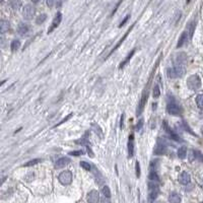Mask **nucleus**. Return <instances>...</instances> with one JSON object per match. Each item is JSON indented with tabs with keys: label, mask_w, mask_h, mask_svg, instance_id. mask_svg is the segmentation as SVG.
<instances>
[{
	"label": "nucleus",
	"mask_w": 203,
	"mask_h": 203,
	"mask_svg": "<svg viewBox=\"0 0 203 203\" xmlns=\"http://www.w3.org/2000/svg\"><path fill=\"white\" fill-rule=\"evenodd\" d=\"M6 47V39L2 36H0V48Z\"/></svg>",
	"instance_id": "32"
},
{
	"label": "nucleus",
	"mask_w": 203,
	"mask_h": 203,
	"mask_svg": "<svg viewBox=\"0 0 203 203\" xmlns=\"http://www.w3.org/2000/svg\"><path fill=\"white\" fill-rule=\"evenodd\" d=\"M19 47H20V42H19V40H14V41H12V43H11V45H10V49H11V51H12V52L17 51V50L19 49Z\"/></svg>",
	"instance_id": "24"
},
{
	"label": "nucleus",
	"mask_w": 203,
	"mask_h": 203,
	"mask_svg": "<svg viewBox=\"0 0 203 203\" xmlns=\"http://www.w3.org/2000/svg\"><path fill=\"white\" fill-rule=\"evenodd\" d=\"M187 57L184 53H179L175 58V65H185Z\"/></svg>",
	"instance_id": "14"
},
{
	"label": "nucleus",
	"mask_w": 203,
	"mask_h": 203,
	"mask_svg": "<svg viewBox=\"0 0 203 203\" xmlns=\"http://www.w3.org/2000/svg\"><path fill=\"white\" fill-rule=\"evenodd\" d=\"M159 59H161V58H159ZM159 59L157 60V62H156V66H154V70H152L151 73H150L149 79H148V81L146 82V85H145V88H143L142 95H141V98H140V103H139L137 112H136V114H137L138 116L140 115L141 113H142L143 109H144L145 105H146V102H147V100H148V95H149V88H150V85H151V81H152V78H154V73H156V69L157 66H159V61H161Z\"/></svg>",
	"instance_id": "1"
},
{
	"label": "nucleus",
	"mask_w": 203,
	"mask_h": 203,
	"mask_svg": "<svg viewBox=\"0 0 203 203\" xmlns=\"http://www.w3.org/2000/svg\"><path fill=\"white\" fill-rule=\"evenodd\" d=\"M32 1H33V2H39L40 0H32Z\"/></svg>",
	"instance_id": "42"
},
{
	"label": "nucleus",
	"mask_w": 203,
	"mask_h": 203,
	"mask_svg": "<svg viewBox=\"0 0 203 203\" xmlns=\"http://www.w3.org/2000/svg\"><path fill=\"white\" fill-rule=\"evenodd\" d=\"M10 29V24L7 20H0V33L4 34L8 32Z\"/></svg>",
	"instance_id": "16"
},
{
	"label": "nucleus",
	"mask_w": 203,
	"mask_h": 203,
	"mask_svg": "<svg viewBox=\"0 0 203 203\" xmlns=\"http://www.w3.org/2000/svg\"><path fill=\"white\" fill-rule=\"evenodd\" d=\"M201 134H202V136H203V125H202V127H201Z\"/></svg>",
	"instance_id": "41"
},
{
	"label": "nucleus",
	"mask_w": 203,
	"mask_h": 203,
	"mask_svg": "<svg viewBox=\"0 0 203 203\" xmlns=\"http://www.w3.org/2000/svg\"><path fill=\"white\" fill-rule=\"evenodd\" d=\"M71 116H72V114H69V115H68L67 117H65L64 119H63L62 121H61V122H59L58 124H57V125H55V126H54V127H57V126H60V125H62V124H63V123H64V122H66V121H67V120H69L70 118H71Z\"/></svg>",
	"instance_id": "33"
},
{
	"label": "nucleus",
	"mask_w": 203,
	"mask_h": 203,
	"mask_svg": "<svg viewBox=\"0 0 203 203\" xmlns=\"http://www.w3.org/2000/svg\"><path fill=\"white\" fill-rule=\"evenodd\" d=\"M166 111H168V113L170 115H173V116H179L182 114V108L174 99H171L168 101Z\"/></svg>",
	"instance_id": "2"
},
{
	"label": "nucleus",
	"mask_w": 203,
	"mask_h": 203,
	"mask_svg": "<svg viewBox=\"0 0 203 203\" xmlns=\"http://www.w3.org/2000/svg\"><path fill=\"white\" fill-rule=\"evenodd\" d=\"M102 193H103V195H104L105 197L108 198V199H110V197H111V190H110V188H109L108 186H104V187H103Z\"/></svg>",
	"instance_id": "25"
},
{
	"label": "nucleus",
	"mask_w": 203,
	"mask_h": 203,
	"mask_svg": "<svg viewBox=\"0 0 203 203\" xmlns=\"http://www.w3.org/2000/svg\"><path fill=\"white\" fill-rule=\"evenodd\" d=\"M129 17H130V15H127V16L125 17V19H124V20H122V22H121V24H120L119 28H122V27H123V24H126V22H127V20L129 19Z\"/></svg>",
	"instance_id": "37"
},
{
	"label": "nucleus",
	"mask_w": 203,
	"mask_h": 203,
	"mask_svg": "<svg viewBox=\"0 0 203 203\" xmlns=\"http://www.w3.org/2000/svg\"><path fill=\"white\" fill-rule=\"evenodd\" d=\"M40 161H42V159H32V161H28V163H26L24 165V166H35V165H38Z\"/></svg>",
	"instance_id": "27"
},
{
	"label": "nucleus",
	"mask_w": 203,
	"mask_h": 203,
	"mask_svg": "<svg viewBox=\"0 0 203 203\" xmlns=\"http://www.w3.org/2000/svg\"><path fill=\"white\" fill-rule=\"evenodd\" d=\"M133 29V26H132V27H131V28H130V29H128V31H127V33H126V34H125V35H124V37H122V38H121V40L119 41V42H118V45H117V46H116L115 48H114V49H113V50H112V51H111V53H110V54H109V56H110V55H112V54H113V53H114V52H115V51H116V50H117V49H118V48H119V47L121 46V45H122V43H123V42H124V41H125V39H126L127 37H128V35H129L130 31H131V29Z\"/></svg>",
	"instance_id": "18"
},
{
	"label": "nucleus",
	"mask_w": 203,
	"mask_h": 203,
	"mask_svg": "<svg viewBox=\"0 0 203 203\" xmlns=\"http://www.w3.org/2000/svg\"><path fill=\"white\" fill-rule=\"evenodd\" d=\"M196 104H197L198 108L203 109V95H198L196 97Z\"/></svg>",
	"instance_id": "26"
},
{
	"label": "nucleus",
	"mask_w": 203,
	"mask_h": 203,
	"mask_svg": "<svg viewBox=\"0 0 203 203\" xmlns=\"http://www.w3.org/2000/svg\"><path fill=\"white\" fill-rule=\"evenodd\" d=\"M135 170H136V176L139 178L140 177V165H139L138 161L135 163Z\"/></svg>",
	"instance_id": "34"
},
{
	"label": "nucleus",
	"mask_w": 203,
	"mask_h": 203,
	"mask_svg": "<svg viewBox=\"0 0 203 203\" xmlns=\"http://www.w3.org/2000/svg\"><path fill=\"white\" fill-rule=\"evenodd\" d=\"M142 124H143V120H140L138 123V126H137V129H139L140 127H142Z\"/></svg>",
	"instance_id": "40"
},
{
	"label": "nucleus",
	"mask_w": 203,
	"mask_h": 203,
	"mask_svg": "<svg viewBox=\"0 0 203 203\" xmlns=\"http://www.w3.org/2000/svg\"><path fill=\"white\" fill-rule=\"evenodd\" d=\"M22 4V0H10V5L13 9H19Z\"/></svg>",
	"instance_id": "22"
},
{
	"label": "nucleus",
	"mask_w": 203,
	"mask_h": 203,
	"mask_svg": "<svg viewBox=\"0 0 203 203\" xmlns=\"http://www.w3.org/2000/svg\"><path fill=\"white\" fill-rule=\"evenodd\" d=\"M29 28L28 24H22H22H19V28H17V32H19V35H22V36L26 35V34L29 33Z\"/></svg>",
	"instance_id": "17"
},
{
	"label": "nucleus",
	"mask_w": 203,
	"mask_h": 203,
	"mask_svg": "<svg viewBox=\"0 0 203 203\" xmlns=\"http://www.w3.org/2000/svg\"><path fill=\"white\" fill-rule=\"evenodd\" d=\"M124 118H125V115L123 114L122 116H121V121H120V128L123 129V127H124Z\"/></svg>",
	"instance_id": "36"
},
{
	"label": "nucleus",
	"mask_w": 203,
	"mask_h": 203,
	"mask_svg": "<svg viewBox=\"0 0 203 203\" xmlns=\"http://www.w3.org/2000/svg\"><path fill=\"white\" fill-rule=\"evenodd\" d=\"M86 200L88 203H99L100 201V194L98 191L92 190L90 192H88V196H86Z\"/></svg>",
	"instance_id": "9"
},
{
	"label": "nucleus",
	"mask_w": 203,
	"mask_h": 203,
	"mask_svg": "<svg viewBox=\"0 0 203 203\" xmlns=\"http://www.w3.org/2000/svg\"><path fill=\"white\" fill-rule=\"evenodd\" d=\"M70 161H71V159H70L69 157H67V156L61 157V159H59L58 161L55 163V168L56 169H62V168H64V166H67Z\"/></svg>",
	"instance_id": "12"
},
{
	"label": "nucleus",
	"mask_w": 203,
	"mask_h": 203,
	"mask_svg": "<svg viewBox=\"0 0 203 203\" xmlns=\"http://www.w3.org/2000/svg\"><path fill=\"white\" fill-rule=\"evenodd\" d=\"M190 181H191V177L187 172H183V173H181V174H180L179 182L182 185H188L189 183H190Z\"/></svg>",
	"instance_id": "13"
},
{
	"label": "nucleus",
	"mask_w": 203,
	"mask_h": 203,
	"mask_svg": "<svg viewBox=\"0 0 203 203\" xmlns=\"http://www.w3.org/2000/svg\"><path fill=\"white\" fill-rule=\"evenodd\" d=\"M188 33L187 32H184L183 34L181 35V37H180L179 39V41H178V44H177V47L178 48H180V47H182L183 45L185 44V43L187 42V40H188Z\"/></svg>",
	"instance_id": "19"
},
{
	"label": "nucleus",
	"mask_w": 203,
	"mask_h": 203,
	"mask_svg": "<svg viewBox=\"0 0 203 203\" xmlns=\"http://www.w3.org/2000/svg\"><path fill=\"white\" fill-rule=\"evenodd\" d=\"M163 124H164V128H165L166 133L169 134V136H170L171 139H173V140H175V141H181V138H180V136L178 135L176 132H174L172 129H171V127L169 126L168 123H166V121H164Z\"/></svg>",
	"instance_id": "8"
},
{
	"label": "nucleus",
	"mask_w": 203,
	"mask_h": 203,
	"mask_svg": "<svg viewBox=\"0 0 203 203\" xmlns=\"http://www.w3.org/2000/svg\"><path fill=\"white\" fill-rule=\"evenodd\" d=\"M80 166H81V168H83L85 171L92 170V165H90V164L86 163V161H80Z\"/></svg>",
	"instance_id": "30"
},
{
	"label": "nucleus",
	"mask_w": 203,
	"mask_h": 203,
	"mask_svg": "<svg viewBox=\"0 0 203 203\" xmlns=\"http://www.w3.org/2000/svg\"><path fill=\"white\" fill-rule=\"evenodd\" d=\"M46 1H47V5L49 6V7H53L56 0H46Z\"/></svg>",
	"instance_id": "35"
},
{
	"label": "nucleus",
	"mask_w": 203,
	"mask_h": 203,
	"mask_svg": "<svg viewBox=\"0 0 203 203\" xmlns=\"http://www.w3.org/2000/svg\"><path fill=\"white\" fill-rule=\"evenodd\" d=\"M159 95H161V90H159V86L156 84L154 88V99H156V98H159Z\"/></svg>",
	"instance_id": "28"
},
{
	"label": "nucleus",
	"mask_w": 203,
	"mask_h": 203,
	"mask_svg": "<svg viewBox=\"0 0 203 203\" xmlns=\"http://www.w3.org/2000/svg\"><path fill=\"white\" fill-rule=\"evenodd\" d=\"M201 203H203V202H201Z\"/></svg>",
	"instance_id": "45"
},
{
	"label": "nucleus",
	"mask_w": 203,
	"mask_h": 203,
	"mask_svg": "<svg viewBox=\"0 0 203 203\" xmlns=\"http://www.w3.org/2000/svg\"><path fill=\"white\" fill-rule=\"evenodd\" d=\"M187 85L190 90H197L201 86V79L197 74H193L187 79Z\"/></svg>",
	"instance_id": "4"
},
{
	"label": "nucleus",
	"mask_w": 203,
	"mask_h": 203,
	"mask_svg": "<svg viewBox=\"0 0 203 203\" xmlns=\"http://www.w3.org/2000/svg\"><path fill=\"white\" fill-rule=\"evenodd\" d=\"M186 73V68L185 65H175L173 68L168 69V75L171 78H177V77H182Z\"/></svg>",
	"instance_id": "3"
},
{
	"label": "nucleus",
	"mask_w": 203,
	"mask_h": 203,
	"mask_svg": "<svg viewBox=\"0 0 203 203\" xmlns=\"http://www.w3.org/2000/svg\"><path fill=\"white\" fill-rule=\"evenodd\" d=\"M166 144L165 140H163V139L159 138V139H157L156 148H154V154H159V156H161V154H164L166 152Z\"/></svg>",
	"instance_id": "7"
},
{
	"label": "nucleus",
	"mask_w": 203,
	"mask_h": 203,
	"mask_svg": "<svg viewBox=\"0 0 203 203\" xmlns=\"http://www.w3.org/2000/svg\"><path fill=\"white\" fill-rule=\"evenodd\" d=\"M35 12H36V10L32 4H27L24 7V9H22V15H24V19L28 20L33 19L34 15H35Z\"/></svg>",
	"instance_id": "6"
},
{
	"label": "nucleus",
	"mask_w": 203,
	"mask_h": 203,
	"mask_svg": "<svg viewBox=\"0 0 203 203\" xmlns=\"http://www.w3.org/2000/svg\"><path fill=\"white\" fill-rule=\"evenodd\" d=\"M46 19H47L46 14H41V15H39L38 19H36V22H37L38 24H43L45 20H46Z\"/></svg>",
	"instance_id": "29"
},
{
	"label": "nucleus",
	"mask_w": 203,
	"mask_h": 203,
	"mask_svg": "<svg viewBox=\"0 0 203 203\" xmlns=\"http://www.w3.org/2000/svg\"><path fill=\"white\" fill-rule=\"evenodd\" d=\"M169 202L170 203H180L181 202V196L178 193H172L169 197Z\"/></svg>",
	"instance_id": "20"
},
{
	"label": "nucleus",
	"mask_w": 203,
	"mask_h": 203,
	"mask_svg": "<svg viewBox=\"0 0 203 203\" xmlns=\"http://www.w3.org/2000/svg\"><path fill=\"white\" fill-rule=\"evenodd\" d=\"M190 1H191V0H187V3H189Z\"/></svg>",
	"instance_id": "43"
},
{
	"label": "nucleus",
	"mask_w": 203,
	"mask_h": 203,
	"mask_svg": "<svg viewBox=\"0 0 203 203\" xmlns=\"http://www.w3.org/2000/svg\"><path fill=\"white\" fill-rule=\"evenodd\" d=\"M58 180L62 185H69L72 182V173L70 171H64L58 176Z\"/></svg>",
	"instance_id": "5"
},
{
	"label": "nucleus",
	"mask_w": 203,
	"mask_h": 203,
	"mask_svg": "<svg viewBox=\"0 0 203 203\" xmlns=\"http://www.w3.org/2000/svg\"><path fill=\"white\" fill-rule=\"evenodd\" d=\"M127 149H128V156L132 157L134 154V134H130L127 143Z\"/></svg>",
	"instance_id": "11"
},
{
	"label": "nucleus",
	"mask_w": 203,
	"mask_h": 203,
	"mask_svg": "<svg viewBox=\"0 0 203 203\" xmlns=\"http://www.w3.org/2000/svg\"><path fill=\"white\" fill-rule=\"evenodd\" d=\"M61 20H62V13L61 12H58L56 14V16L54 17L53 19V22H52L51 27L49 28V29H48V34H50L51 32H53L54 29H55L57 27H59V24H61Z\"/></svg>",
	"instance_id": "10"
},
{
	"label": "nucleus",
	"mask_w": 203,
	"mask_h": 203,
	"mask_svg": "<svg viewBox=\"0 0 203 203\" xmlns=\"http://www.w3.org/2000/svg\"><path fill=\"white\" fill-rule=\"evenodd\" d=\"M84 151L83 150H75V151H70L69 154L70 156H79L81 154H83Z\"/></svg>",
	"instance_id": "31"
},
{
	"label": "nucleus",
	"mask_w": 203,
	"mask_h": 203,
	"mask_svg": "<svg viewBox=\"0 0 203 203\" xmlns=\"http://www.w3.org/2000/svg\"><path fill=\"white\" fill-rule=\"evenodd\" d=\"M178 156L180 157V159H185V157L187 156V148L185 146H182L180 147L179 149H178Z\"/></svg>",
	"instance_id": "23"
},
{
	"label": "nucleus",
	"mask_w": 203,
	"mask_h": 203,
	"mask_svg": "<svg viewBox=\"0 0 203 203\" xmlns=\"http://www.w3.org/2000/svg\"><path fill=\"white\" fill-rule=\"evenodd\" d=\"M134 53H135V49H133V50H131V51H130V53L128 54V55H127L126 58H125L124 60H123L122 62L120 63V65H119V68H120V69H121V68L124 67V66H126L127 64H128V63L130 62V60H131V58L133 57Z\"/></svg>",
	"instance_id": "15"
},
{
	"label": "nucleus",
	"mask_w": 203,
	"mask_h": 203,
	"mask_svg": "<svg viewBox=\"0 0 203 203\" xmlns=\"http://www.w3.org/2000/svg\"><path fill=\"white\" fill-rule=\"evenodd\" d=\"M2 1H3V0H0V3H1V2H2Z\"/></svg>",
	"instance_id": "44"
},
{
	"label": "nucleus",
	"mask_w": 203,
	"mask_h": 203,
	"mask_svg": "<svg viewBox=\"0 0 203 203\" xmlns=\"http://www.w3.org/2000/svg\"><path fill=\"white\" fill-rule=\"evenodd\" d=\"M148 179H149L150 182H156V183H159V175H157L156 171H154V170H152L151 172L149 173V176H148Z\"/></svg>",
	"instance_id": "21"
},
{
	"label": "nucleus",
	"mask_w": 203,
	"mask_h": 203,
	"mask_svg": "<svg viewBox=\"0 0 203 203\" xmlns=\"http://www.w3.org/2000/svg\"><path fill=\"white\" fill-rule=\"evenodd\" d=\"M5 180H6V177H3V178H1V179H0V187H1L2 184L5 182Z\"/></svg>",
	"instance_id": "38"
},
{
	"label": "nucleus",
	"mask_w": 203,
	"mask_h": 203,
	"mask_svg": "<svg viewBox=\"0 0 203 203\" xmlns=\"http://www.w3.org/2000/svg\"><path fill=\"white\" fill-rule=\"evenodd\" d=\"M102 203H111V202L109 201V199H108V198H106V197H105V198H103V199H102Z\"/></svg>",
	"instance_id": "39"
}]
</instances>
